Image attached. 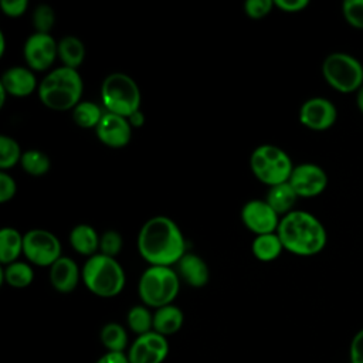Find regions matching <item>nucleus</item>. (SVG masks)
Returning a JSON list of instances; mask_svg holds the SVG:
<instances>
[{"label": "nucleus", "mask_w": 363, "mask_h": 363, "mask_svg": "<svg viewBox=\"0 0 363 363\" xmlns=\"http://www.w3.org/2000/svg\"><path fill=\"white\" fill-rule=\"evenodd\" d=\"M105 109H102L96 102L81 101L72 109V119L77 126L82 129H95L101 122Z\"/></svg>", "instance_id": "nucleus-27"}, {"label": "nucleus", "mask_w": 363, "mask_h": 363, "mask_svg": "<svg viewBox=\"0 0 363 363\" xmlns=\"http://www.w3.org/2000/svg\"><path fill=\"white\" fill-rule=\"evenodd\" d=\"M17 193V183L6 170L0 172V203H7Z\"/></svg>", "instance_id": "nucleus-35"}, {"label": "nucleus", "mask_w": 363, "mask_h": 363, "mask_svg": "<svg viewBox=\"0 0 363 363\" xmlns=\"http://www.w3.org/2000/svg\"><path fill=\"white\" fill-rule=\"evenodd\" d=\"M277 234L284 250L299 257L319 254L328 241L323 224L305 210H294L281 217Z\"/></svg>", "instance_id": "nucleus-2"}, {"label": "nucleus", "mask_w": 363, "mask_h": 363, "mask_svg": "<svg viewBox=\"0 0 363 363\" xmlns=\"http://www.w3.org/2000/svg\"><path fill=\"white\" fill-rule=\"evenodd\" d=\"M26 65L34 72L50 69L58 57V43L51 34L33 33L23 45Z\"/></svg>", "instance_id": "nucleus-10"}, {"label": "nucleus", "mask_w": 363, "mask_h": 363, "mask_svg": "<svg viewBox=\"0 0 363 363\" xmlns=\"http://www.w3.org/2000/svg\"><path fill=\"white\" fill-rule=\"evenodd\" d=\"M0 7L4 16L17 18L27 11L28 0H1Z\"/></svg>", "instance_id": "nucleus-36"}, {"label": "nucleus", "mask_w": 363, "mask_h": 363, "mask_svg": "<svg viewBox=\"0 0 363 363\" xmlns=\"http://www.w3.org/2000/svg\"><path fill=\"white\" fill-rule=\"evenodd\" d=\"M138 251L149 265L172 267L186 254V238L174 220L153 216L139 230Z\"/></svg>", "instance_id": "nucleus-1"}, {"label": "nucleus", "mask_w": 363, "mask_h": 363, "mask_svg": "<svg viewBox=\"0 0 363 363\" xmlns=\"http://www.w3.org/2000/svg\"><path fill=\"white\" fill-rule=\"evenodd\" d=\"M7 95H9V94H7V91L0 85V108H3V106H4Z\"/></svg>", "instance_id": "nucleus-43"}, {"label": "nucleus", "mask_w": 363, "mask_h": 363, "mask_svg": "<svg viewBox=\"0 0 363 363\" xmlns=\"http://www.w3.org/2000/svg\"><path fill=\"white\" fill-rule=\"evenodd\" d=\"M128 121H129L132 128H142L145 125V122H146V116L142 112V109H139V111L133 112L130 116H128Z\"/></svg>", "instance_id": "nucleus-40"}, {"label": "nucleus", "mask_w": 363, "mask_h": 363, "mask_svg": "<svg viewBox=\"0 0 363 363\" xmlns=\"http://www.w3.org/2000/svg\"><path fill=\"white\" fill-rule=\"evenodd\" d=\"M101 101L105 112L130 116L140 109L142 94L138 82L125 72H112L101 85Z\"/></svg>", "instance_id": "nucleus-6"}, {"label": "nucleus", "mask_w": 363, "mask_h": 363, "mask_svg": "<svg viewBox=\"0 0 363 363\" xmlns=\"http://www.w3.org/2000/svg\"><path fill=\"white\" fill-rule=\"evenodd\" d=\"M58 58L64 67L78 69L85 60V45L75 35H65L58 41Z\"/></svg>", "instance_id": "nucleus-25"}, {"label": "nucleus", "mask_w": 363, "mask_h": 363, "mask_svg": "<svg viewBox=\"0 0 363 363\" xmlns=\"http://www.w3.org/2000/svg\"><path fill=\"white\" fill-rule=\"evenodd\" d=\"M252 255L261 262H271L277 259L284 251V245L277 233L255 235L251 242Z\"/></svg>", "instance_id": "nucleus-23"}, {"label": "nucleus", "mask_w": 363, "mask_h": 363, "mask_svg": "<svg viewBox=\"0 0 363 363\" xmlns=\"http://www.w3.org/2000/svg\"><path fill=\"white\" fill-rule=\"evenodd\" d=\"M277 9L285 13H299L309 6L308 0H274Z\"/></svg>", "instance_id": "nucleus-38"}, {"label": "nucleus", "mask_w": 363, "mask_h": 363, "mask_svg": "<svg viewBox=\"0 0 363 363\" xmlns=\"http://www.w3.org/2000/svg\"><path fill=\"white\" fill-rule=\"evenodd\" d=\"M356 105H357L359 111L363 113V85L357 89V94H356Z\"/></svg>", "instance_id": "nucleus-41"}, {"label": "nucleus", "mask_w": 363, "mask_h": 363, "mask_svg": "<svg viewBox=\"0 0 363 363\" xmlns=\"http://www.w3.org/2000/svg\"><path fill=\"white\" fill-rule=\"evenodd\" d=\"M20 166L27 174L40 177L50 172L51 160L48 155L40 149H27L23 152Z\"/></svg>", "instance_id": "nucleus-29"}, {"label": "nucleus", "mask_w": 363, "mask_h": 363, "mask_svg": "<svg viewBox=\"0 0 363 363\" xmlns=\"http://www.w3.org/2000/svg\"><path fill=\"white\" fill-rule=\"evenodd\" d=\"M241 221L248 231L255 235H261L277 233L281 217L265 200L252 199L242 206Z\"/></svg>", "instance_id": "nucleus-12"}, {"label": "nucleus", "mask_w": 363, "mask_h": 363, "mask_svg": "<svg viewBox=\"0 0 363 363\" xmlns=\"http://www.w3.org/2000/svg\"><path fill=\"white\" fill-rule=\"evenodd\" d=\"M180 277L172 267L149 265L140 275L138 294L143 305L162 308L173 303L180 291Z\"/></svg>", "instance_id": "nucleus-5"}, {"label": "nucleus", "mask_w": 363, "mask_h": 363, "mask_svg": "<svg viewBox=\"0 0 363 363\" xmlns=\"http://www.w3.org/2000/svg\"><path fill=\"white\" fill-rule=\"evenodd\" d=\"M23 156V150L20 143L9 136V135H0V169L7 170L17 163H20Z\"/></svg>", "instance_id": "nucleus-30"}, {"label": "nucleus", "mask_w": 363, "mask_h": 363, "mask_svg": "<svg viewBox=\"0 0 363 363\" xmlns=\"http://www.w3.org/2000/svg\"><path fill=\"white\" fill-rule=\"evenodd\" d=\"M95 363H130L126 352H105Z\"/></svg>", "instance_id": "nucleus-39"}, {"label": "nucleus", "mask_w": 363, "mask_h": 363, "mask_svg": "<svg viewBox=\"0 0 363 363\" xmlns=\"http://www.w3.org/2000/svg\"><path fill=\"white\" fill-rule=\"evenodd\" d=\"M350 363H363V328L356 332L349 347Z\"/></svg>", "instance_id": "nucleus-37"}, {"label": "nucleus", "mask_w": 363, "mask_h": 363, "mask_svg": "<svg viewBox=\"0 0 363 363\" xmlns=\"http://www.w3.org/2000/svg\"><path fill=\"white\" fill-rule=\"evenodd\" d=\"M69 244L75 252L84 257H92L99 252L101 234L86 223H79L74 225L69 231Z\"/></svg>", "instance_id": "nucleus-19"}, {"label": "nucleus", "mask_w": 363, "mask_h": 363, "mask_svg": "<svg viewBox=\"0 0 363 363\" xmlns=\"http://www.w3.org/2000/svg\"><path fill=\"white\" fill-rule=\"evenodd\" d=\"M132 126L128 118L105 112L101 122L95 128L96 138L101 143L112 149L125 147L132 138Z\"/></svg>", "instance_id": "nucleus-15"}, {"label": "nucleus", "mask_w": 363, "mask_h": 363, "mask_svg": "<svg viewBox=\"0 0 363 363\" xmlns=\"http://www.w3.org/2000/svg\"><path fill=\"white\" fill-rule=\"evenodd\" d=\"M1 279L11 288L23 289L33 284L34 269L28 261H14L9 265H4L1 271Z\"/></svg>", "instance_id": "nucleus-24"}, {"label": "nucleus", "mask_w": 363, "mask_h": 363, "mask_svg": "<svg viewBox=\"0 0 363 363\" xmlns=\"http://www.w3.org/2000/svg\"><path fill=\"white\" fill-rule=\"evenodd\" d=\"M177 265V274L180 279L191 288H203L208 284L210 269L204 258L197 254L186 252Z\"/></svg>", "instance_id": "nucleus-18"}, {"label": "nucleus", "mask_w": 363, "mask_h": 363, "mask_svg": "<svg viewBox=\"0 0 363 363\" xmlns=\"http://www.w3.org/2000/svg\"><path fill=\"white\" fill-rule=\"evenodd\" d=\"M325 81L342 94L357 92L363 85V65L347 52H330L322 62Z\"/></svg>", "instance_id": "nucleus-8"}, {"label": "nucleus", "mask_w": 363, "mask_h": 363, "mask_svg": "<svg viewBox=\"0 0 363 363\" xmlns=\"http://www.w3.org/2000/svg\"><path fill=\"white\" fill-rule=\"evenodd\" d=\"M342 14L349 26L354 28H363V0L343 1Z\"/></svg>", "instance_id": "nucleus-33"}, {"label": "nucleus", "mask_w": 363, "mask_h": 363, "mask_svg": "<svg viewBox=\"0 0 363 363\" xmlns=\"http://www.w3.org/2000/svg\"><path fill=\"white\" fill-rule=\"evenodd\" d=\"M60 238L44 228H31L24 233L23 255L35 267H51L62 257Z\"/></svg>", "instance_id": "nucleus-9"}, {"label": "nucleus", "mask_w": 363, "mask_h": 363, "mask_svg": "<svg viewBox=\"0 0 363 363\" xmlns=\"http://www.w3.org/2000/svg\"><path fill=\"white\" fill-rule=\"evenodd\" d=\"M288 183L298 197L312 199L325 191L328 186V174L319 164L301 163L294 167Z\"/></svg>", "instance_id": "nucleus-13"}, {"label": "nucleus", "mask_w": 363, "mask_h": 363, "mask_svg": "<svg viewBox=\"0 0 363 363\" xmlns=\"http://www.w3.org/2000/svg\"><path fill=\"white\" fill-rule=\"evenodd\" d=\"M183 323L184 313L174 303L157 308L153 312V330L166 337L177 333L182 329Z\"/></svg>", "instance_id": "nucleus-20"}, {"label": "nucleus", "mask_w": 363, "mask_h": 363, "mask_svg": "<svg viewBox=\"0 0 363 363\" xmlns=\"http://www.w3.org/2000/svg\"><path fill=\"white\" fill-rule=\"evenodd\" d=\"M6 52V35L3 31H0V57H3Z\"/></svg>", "instance_id": "nucleus-42"}, {"label": "nucleus", "mask_w": 363, "mask_h": 363, "mask_svg": "<svg viewBox=\"0 0 363 363\" xmlns=\"http://www.w3.org/2000/svg\"><path fill=\"white\" fill-rule=\"evenodd\" d=\"M37 94L41 104L52 111H72L82 101L84 81L78 69L61 65L45 74Z\"/></svg>", "instance_id": "nucleus-3"}, {"label": "nucleus", "mask_w": 363, "mask_h": 363, "mask_svg": "<svg viewBox=\"0 0 363 363\" xmlns=\"http://www.w3.org/2000/svg\"><path fill=\"white\" fill-rule=\"evenodd\" d=\"M38 84L35 72L27 65H14L7 68L1 74L0 79V85L7 91V94L16 98H26L31 95L38 89Z\"/></svg>", "instance_id": "nucleus-16"}, {"label": "nucleus", "mask_w": 363, "mask_h": 363, "mask_svg": "<svg viewBox=\"0 0 363 363\" xmlns=\"http://www.w3.org/2000/svg\"><path fill=\"white\" fill-rule=\"evenodd\" d=\"M294 167L289 155L277 145H259L250 156L252 174L268 187L288 182Z\"/></svg>", "instance_id": "nucleus-7"}, {"label": "nucleus", "mask_w": 363, "mask_h": 363, "mask_svg": "<svg viewBox=\"0 0 363 363\" xmlns=\"http://www.w3.org/2000/svg\"><path fill=\"white\" fill-rule=\"evenodd\" d=\"M298 194L295 193V190L292 189V186L285 182L277 186L269 187L265 201L274 208V211L281 217L286 216L288 213L294 211V206L298 200Z\"/></svg>", "instance_id": "nucleus-22"}, {"label": "nucleus", "mask_w": 363, "mask_h": 363, "mask_svg": "<svg viewBox=\"0 0 363 363\" xmlns=\"http://www.w3.org/2000/svg\"><path fill=\"white\" fill-rule=\"evenodd\" d=\"M31 21L35 33L50 34L55 24V11L50 4H38L31 14Z\"/></svg>", "instance_id": "nucleus-31"}, {"label": "nucleus", "mask_w": 363, "mask_h": 363, "mask_svg": "<svg viewBox=\"0 0 363 363\" xmlns=\"http://www.w3.org/2000/svg\"><path fill=\"white\" fill-rule=\"evenodd\" d=\"M81 281L95 296L113 298L123 291L126 274L116 258L98 252L84 262Z\"/></svg>", "instance_id": "nucleus-4"}, {"label": "nucleus", "mask_w": 363, "mask_h": 363, "mask_svg": "<svg viewBox=\"0 0 363 363\" xmlns=\"http://www.w3.org/2000/svg\"><path fill=\"white\" fill-rule=\"evenodd\" d=\"M24 234H21L14 227H3L0 230V262L1 265H9L18 261L23 254Z\"/></svg>", "instance_id": "nucleus-21"}, {"label": "nucleus", "mask_w": 363, "mask_h": 363, "mask_svg": "<svg viewBox=\"0 0 363 363\" xmlns=\"http://www.w3.org/2000/svg\"><path fill=\"white\" fill-rule=\"evenodd\" d=\"M274 7V0H247L244 3V13L250 18L259 20L268 16Z\"/></svg>", "instance_id": "nucleus-34"}, {"label": "nucleus", "mask_w": 363, "mask_h": 363, "mask_svg": "<svg viewBox=\"0 0 363 363\" xmlns=\"http://www.w3.org/2000/svg\"><path fill=\"white\" fill-rule=\"evenodd\" d=\"M81 281V269L69 257H61L50 267V284L61 294L72 292Z\"/></svg>", "instance_id": "nucleus-17"}, {"label": "nucleus", "mask_w": 363, "mask_h": 363, "mask_svg": "<svg viewBox=\"0 0 363 363\" xmlns=\"http://www.w3.org/2000/svg\"><path fill=\"white\" fill-rule=\"evenodd\" d=\"M99 339L106 352H125L128 346V332L118 322H108L99 332Z\"/></svg>", "instance_id": "nucleus-26"}, {"label": "nucleus", "mask_w": 363, "mask_h": 363, "mask_svg": "<svg viewBox=\"0 0 363 363\" xmlns=\"http://www.w3.org/2000/svg\"><path fill=\"white\" fill-rule=\"evenodd\" d=\"M336 118V106L323 96L309 98L299 108V122L311 130H326L335 125Z\"/></svg>", "instance_id": "nucleus-14"}, {"label": "nucleus", "mask_w": 363, "mask_h": 363, "mask_svg": "<svg viewBox=\"0 0 363 363\" xmlns=\"http://www.w3.org/2000/svg\"><path fill=\"white\" fill-rule=\"evenodd\" d=\"M126 325L136 336L145 335L153 330V313L150 308L140 303L133 305L126 313Z\"/></svg>", "instance_id": "nucleus-28"}, {"label": "nucleus", "mask_w": 363, "mask_h": 363, "mask_svg": "<svg viewBox=\"0 0 363 363\" xmlns=\"http://www.w3.org/2000/svg\"><path fill=\"white\" fill-rule=\"evenodd\" d=\"M123 247V238L121 233L116 230H106L101 234L99 240V252L108 257L116 258V255L121 252Z\"/></svg>", "instance_id": "nucleus-32"}, {"label": "nucleus", "mask_w": 363, "mask_h": 363, "mask_svg": "<svg viewBox=\"0 0 363 363\" xmlns=\"http://www.w3.org/2000/svg\"><path fill=\"white\" fill-rule=\"evenodd\" d=\"M170 346L166 336L152 330L136 336L126 354L130 363H163Z\"/></svg>", "instance_id": "nucleus-11"}]
</instances>
